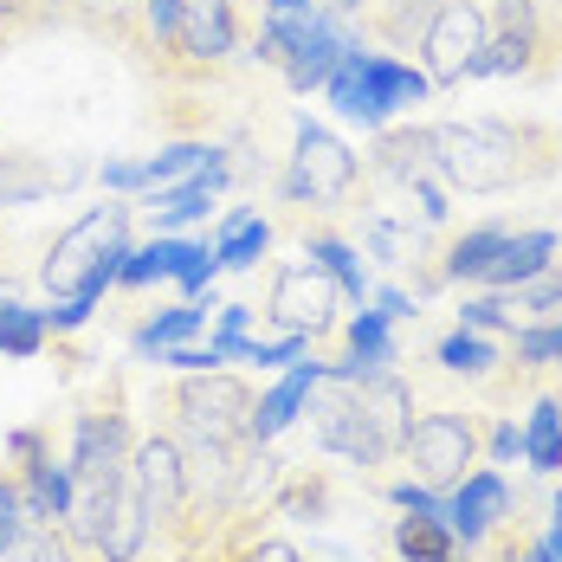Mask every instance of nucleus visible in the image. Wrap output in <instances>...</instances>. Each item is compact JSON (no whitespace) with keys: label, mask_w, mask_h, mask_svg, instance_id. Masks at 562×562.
I'll return each instance as SVG.
<instances>
[{"label":"nucleus","mask_w":562,"mask_h":562,"mask_svg":"<svg viewBox=\"0 0 562 562\" xmlns=\"http://www.w3.org/2000/svg\"><path fill=\"white\" fill-rule=\"evenodd\" d=\"M233 562H304L291 543H279V537H252V543H239L233 550Z\"/></svg>","instance_id":"obj_42"},{"label":"nucleus","mask_w":562,"mask_h":562,"mask_svg":"<svg viewBox=\"0 0 562 562\" xmlns=\"http://www.w3.org/2000/svg\"><path fill=\"white\" fill-rule=\"evenodd\" d=\"M175 20H181V0H143V40H149L156 53L175 46Z\"/></svg>","instance_id":"obj_39"},{"label":"nucleus","mask_w":562,"mask_h":562,"mask_svg":"<svg viewBox=\"0 0 562 562\" xmlns=\"http://www.w3.org/2000/svg\"><path fill=\"white\" fill-rule=\"evenodd\" d=\"M233 46H239V13H233V0H181L169 58H181L188 71H214V65L233 58Z\"/></svg>","instance_id":"obj_12"},{"label":"nucleus","mask_w":562,"mask_h":562,"mask_svg":"<svg viewBox=\"0 0 562 562\" xmlns=\"http://www.w3.org/2000/svg\"><path fill=\"white\" fill-rule=\"evenodd\" d=\"M550 259H557V233H505V246H498L492 266H485V284L510 291V284L537 279Z\"/></svg>","instance_id":"obj_22"},{"label":"nucleus","mask_w":562,"mask_h":562,"mask_svg":"<svg viewBox=\"0 0 562 562\" xmlns=\"http://www.w3.org/2000/svg\"><path fill=\"white\" fill-rule=\"evenodd\" d=\"M485 40H492V13H485L479 0H440V13H434L427 33H420L427 85H459V78H472Z\"/></svg>","instance_id":"obj_8"},{"label":"nucleus","mask_w":562,"mask_h":562,"mask_svg":"<svg viewBox=\"0 0 562 562\" xmlns=\"http://www.w3.org/2000/svg\"><path fill=\"white\" fill-rule=\"evenodd\" d=\"M440 175L465 194H505L530 188L562 169V130L537 116H472V123H434Z\"/></svg>","instance_id":"obj_1"},{"label":"nucleus","mask_w":562,"mask_h":562,"mask_svg":"<svg viewBox=\"0 0 562 562\" xmlns=\"http://www.w3.org/2000/svg\"><path fill=\"white\" fill-rule=\"evenodd\" d=\"M498 304H505V317H517V311H557V304H562V272H557V266H543L537 279L510 284Z\"/></svg>","instance_id":"obj_36"},{"label":"nucleus","mask_w":562,"mask_h":562,"mask_svg":"<svg viewBox=\"0 0 562 562\" xmlns=\"http://www.w3.org/2000/svg\"><path fill=\"white\" fill-rule=\"evenodd\" d=\"M91 175L85 156H33V149H13V156H0V207H33V201H46V194H65V188H78Z\"/></svg>","instance_id":"obj_15"},{"label":"nucleus","mask_w":562,"mask_h":562,"mask_svg":"<svg viewBox=\"0 0 562 562\" xmlns=\"http://www.w3.org/2000/svg\"><path fill=\"white\" fill-rule=\"evenodd\" d=\"M389 362H394L389 317H382V311H362V317L349 324V362H337L330 375H342V382H362V375H382Z\"/></svg>","instance_id":"obj_23"},{"label":"nucleus","mask_w":562,"mask_h":562,"mask_svg":"<svg viewBox=\"0 0 562 562\" xmlns=\"http://www.w3.org/2000/svg\"><path fill=\"white\" fill-rule=\"evenodd\" d=\"M440 13V0H369V26L389 40V46H414L420 33H427V20Z\"/></svg>","instance_id":"obj_27"},{"label":"nucleus","mask_w":562,"mask_h":562,"mask_svg":"<svg viewBox=\"0 0 562 562\" xmlns=\"http://www.w3.org/2000/svg\"><path fill=\"white\" fill-rule=\"evenodd\" d=\"M58 13H71V20H85V26H98V33H116V40H130V46H149L143 40V0H53Z\"/></svg>","instance_id":"obj_26"},{"label":"nucleus","mask_w":562,"mask_h":562,"mask_svg":"<svg viewBox=\"0 0 562 562\" xmlns=\"http://www.w3.org/2000/svg\"><path fill=\"white\" fill-rule=\"evenodd\" d=\"M266 246H272V226L259 221V214H233L221 233V272H246V266H259L266 259Z\"/></svg>","instance_id":"obj_30"},{"label":"nucleus","mask_w":562,"mask_h":562,"mask_svg":"<svg viewBox=\"0 0 562 562\" xmlns=\"http://www.w3.org/2000/svg\"><path fill=\"white\" fill-rule=\"evenodd\" d=\"M304 252H311V266H317V272H330V279H337L342 297H356V304L369 297V272H362V259H356V246H349V239H337V233H324V226H317V233H304Z\"/></svg>","instance_id":"obj_24"},{"label":"nucleus","mask_w":562,"mask_h":562,"mask_svg":"<svg viewBox=\"0 0 562 562\" xmlns=\"http://www.w3.org/2000/svg\"><path fill=\"white\" fill-rule=\"evenodd\" d=\"M550 543H557V557H562V498H557V537Z\"/></svg>","instance_id":"obj_49"},{"label":"nucleus","mask_w":562,"mask_h":562,"mask_svg":"<svg viewBox=\"0 0 562 562\" xmlns=\"http://www.w3.org/2000/svg\"><path fill=\"white\" fill-rule=\"evenodd\" d=\"M311 427H317V447L342 452V459H375L369 452V427H362V401H356V382H342V375H324L317 389H311Z\"/></svg>","instance_id":"obj_14"},{"label":"nucleus","mask_w":562,"mask_h":562,"mask_svg":"<svg viewBox=\"0 0 562 562\" xmlns=\"http://www.w3.org/2000/svg\"><path fill=\"white\" fill-rule=\"evenodd\" d=\"M201 324H207V304H201V297H194V304H175V311L149 317V324L136 330V356H169L175 342H188Z\"/></svg>","instance_id":"obj_29"},{"label":"nucleus","mask_w":562,"mask_h":562,"mask_svg":"<svg viewBox=\"0 0 562 562\" xmlns=\"http://www.w3.org/2000/svg\"><path fill=\"white\" fill-rule=\"evenodd\" d=\"M337 304L342 291L330 272H317V266H284L279 279H272V324H284V337H330L337 330Z\"/></svg>","instance_id":"obj_10"},{"label":"nucleus","mask_w":562,"mask_h":562,"mask_svg":"<svg viewBox=\"0 0 562 562\" xmlns=\"http://www.w3.org/2000/svg\"><path fill=\"white\" fill-rule=\"evenodd\" d=\"M524 459H530L537 472H557L562 465V401H537L530 434H524Z\"/></svg>","instance_id":"obj_35"},{"label":"nucleus","mask_w":562,"mask_h":562,"mask_svg":"<svg viewBox=\"0 0 562 562\" xmlns=\"http://www.w3.org/2000/svg\"><path fill=\"white\" fill-rule=\"evenodd\" d=\"M362 181V162L342 149L330 130L317 123H297V149H291V175H284V194L291 201H311V207H337L356 194Z\"/></svg>","instance_id":"obj_7"},{"label":"nucleus","mask_w":562,"mask_h":562,"mask_svg":"<svg viewBox=\"0 0 562 562\" xmlns=\"http://www.w3.org/2000/svg\"><path fill=\"white\" fill-rule=\"evenodd\" d=\"M407 459H414V479L434 492V485H459L465 479V465L479 459V434L459 420V414H420L414 427H407Z\"/></svg>","instance_id":"obj_11"},{"label":"nucleus","mask_w":562,"mask_h":562,"mask_svg":"<svg viewBox=\"0 0 562 562\" xmlns=\"http://www.w3.org/2000/svg\"><path fill=\"white\" fill-rule=\"evenodd\" d=\"M324 375H330V362H291V375H284V382L266 394L259 407H252V440H266V447H272L284 427L297 420V407L311 401V389H317Z\"/></svg>","instance_id":"obj_20"},{"label":"nucleus","mask_w":562,"mask_h":562,"mask_svg":"<svg viewBox=\"0 0 562 562\" xmlns=\"http://www.w3.org/2000/svg\"><path fill=\"white\" fill-rule=\"evenodd\" d=\"M440 362H447L452 375H485L498 356H492V342L479 337V330H459V337L440 342Z\"/></svg>","instance_id":"obj_37"},{"label":"nucleus","mask_w":562,"mask_h":562,"mask_svg":"<svg viewBox=\"0 0 562 562\" xmlns=\"http://www.w3.org/2000/svg\"><path fill=\"white\" fill-rule=\"evenodd\" d=\"M356 53V33L342 26L330 7H304V13H272V26L259 33V58L279 65L291 91H324V78L337 71V58Z\"/></svg>","instance_id":"obj_3"},{"label":"nucleus","mask_w":562,"mask_h":562,"mask_svg":"<svg viewBox=\"0 0 562 562\" xmlns=\"http://www.w3.org/2000/svg\"><path fill=\"white\" fill-rule=\"evenodd\" d=\"M194 259V246L188 239H149L143 252H123V266H116V284H149V279H181V266Z\"/></svg>","instance_id":"obj_25"},{"label":"nucleus","mask_w":562,"mask_h":562,"mask_svg":"<svg viewBox=\"0 0 562 562\" xmlns=\"http://www.w3.org/2000/svg\"><path fill=\"white\" fill-rule=\"evenodd\" d=\"M214 272H221V252H214V246H194V259L181 266V291H188V297H201V291L214 284Z\"/></svg>","instance_id":"obj_41"},{"label":"nucleus","mask_w":562,"mask_h":562,"mask_svg":"<svg viewBox=\"0 0 562 562\" xmlns=\"http://www.w3.org/2000/svg\"><path fill=\"white\" fill-rule=\"evenodd\" d=\"M375 175L407 188L420 201V221H447V188H440V156H434V130H382L375 143Z\"/></svg>","instance_id":"obj_9"},{"label":"nucleus","mask_w":562,"mask_h":562,"mask_svg":"<svg viewBox=\"0 0 562 562\" xmlns=\"http://www.w3.org/2000/svg\"><path fill=\"white\" fill-rule=\"evenodd\" d=\"M517 362H524V369L562 362V324H530V330H517Z\"/></svg>","instance_id":"obj_38"},{"label":"nucleus","mask_w":562,"mask_h":562,"mask_svg":"<svg viewBox=\"0 0 562 562\" xmlns=\"http://www.w3.org/2000/svg\"><path fill=\"white\" fill-rule=\"evenodd\" d=\"M394 550H401L407 562H452V524L447 517H420V510H407L401 530H394Z\"/></svg>","instance_id":"obj_28"},{"label":"nucleus","mask_w":562,"mask_h":562,"mask_svg":"<svg viewBox=\"0 0 562 562\" xmlns=\"http://www.w3.org/2000/svg\"><path fill=\"white\" fill-rule=\"evenodd\" d=\"M510 226H479V233H465V239H452L447 246V266H440V279H485V266H492V252L505 246Z\"/></svg>","instance_id":"obj_32"},{"label":"nucleus","mask_w":562,"mask_h":562,"mask_svg":"<svg viewBox=\"0 0 562 562\" xmlns=\"http://www.w3.org/2000/svg\"><path fill=\"white\" fill-rule=\"evenodd\" d=\"M498 510H505V479L498 472H472V479H459V498L447 505V524H452V537L479 543L498 524Z\"/></svg>","instance_id":"obj_21"},{"label":"nucleus","mask_w":562,"mask_h":562,"mask_svg":"<svg viewBox=\"0 0 562 562\" xmlns=\"http://www.w3.org/2000/svg\"><path fill=\"white\" fill-rule=\"evenodd\" d=\"M53 537H58V524H33V530H20L0 550V562H53Z\"/></svg>","instance_id":"obj_40"},{"label":"nucleus","mask_w":562,"mask_h":562,"mask_svg":"<svg viewBox=\"0 0 562 562\" xmlns=\"http://www.w3.org/2000/svg\"><path fill=\"white\" fill-rule=\"evenodd\" d=\"M46 13H58L53 0H0V20L20 33V26H33V20H46Z\"/></svg>","instance_id":"obj_44"},{"label":"nucleus","mask_w":562,"mask_h":562,"mask_svg":"<svg viewBox=\"0 0 562 562\" xmlns=\"http://www.w3.org/2000/svg\"><path fill=\"white\" fill-rule=\"evenodd\" d=\"M284 492V459L266 440H246V452H233V485H226V517H252V510L279 505Z\"/></svg>","instance_id":"obj_18"},{"label":"nucleus","mask_w":562,"mask_h":562,"mask_svg":"<svg viewBox=\"0 0 562 562\" xmlns=\"http://www.w3.org/2000/svg\"><path fill=\"white\" fill-rule=\"evenodd\" d=\"M169 414L181 434H201V440H221V447H246L252 440V389L226 369H188L169 394Z\"/></svg>","instance_id":"obj_5"},{"label":"nucleus","mask_w":562,"mask_h":562,"mask_svg":"<svg viewBox=\"0 0 562 562\" xmlns=\"http://www.w3.org/2000/svg\"><path fill=\"white\" fill-rule=\"evenodd\" d=\"M130 414L116 407H91V414H78V440H71V479L78 485H98V479H116V472H130Z\"/></svg>","instance_id":"obj_13"},{"label":"nucleus","mask_w":562,"mask_h":562,"mask_svg":"<svg viewBox=\"0 0 562 562\" xmlns=\"http://www.w3.org/2000/svg\"><path fill=\"white\" fill-rule=\"evenodd\" d=\"M214 156H221V149H207V143H169L162 156H149V162H136V169H143V188H169L181 175H201Z\"/></svg>","instance_id":"obj_34"},{"label":"nucleus","mask_w":562,"mask_h":562,"mask_svg":"<svg viewBox=\"0 0 562 562\" xmlns=\"http://www.w3.org/2000/svg\"><path fill=\"white\" fill-rule=\"evenodd\" d=\"M130 479L143 485L149 505V530H169L181 543H201V524L188 510V465H181V440L175 434H149L130 452Z\"/></svg>","instance_id":"obj_6"},{"label":"nucleus","mask_w":562,"mask_h":562,"mask_svg":"<svg viewBox=\"0 0 562 562\" xmlns=\"http://www.w3.org/2000/svg\"><path fill=\"white\" fill-rule=\"evenodd\" d=\"M492 452H498V459H510V452H524V434H517V427H498V440H492Z\"/></svg>","instance_id":"obj_46"},{"label":"nucleus","mask_w":562,"mask_h":562,"mask_svg":"<svg viewBox=\"0 0 562 562\" xmlns=\"http://www.w3.org/2000/svg\"><path fill=\"white\" fill-rule=\"evenodd\" d=\"M46 311H26V304H0V356H40L46 349Z\"/></svg>","instance_id":"obj_33"},{"label":"nucleus","mask_w":562,"mask_h":562,"mask_svg":"<svg viewBox=\"0 0 562 562\" xmlns=\"http://www.w3.org/2000/svg\"><path fill=\"white\" fill-rule=\"evenodd\" d=\"M362 246H369V259H382V266H407V259H420V226L369 214V221H362Z\"/></svg>","instance_id":"obj_31"},{"label":"nucleus","mask_w":562,"mask_h":562,"mask_svg":"<svg viewBox=\"0 0 562 562\" xmlns=\"http://www.w3.org/2000/svg\"><path fill=\"white\" fill-rule=\"evenodd\" d=\"M272 13H304V7H317V0H266Z\"/></svg>","instance_id":"obj_47"},{"label":"nucleus","mask_w":562,"mask_h":562,"mask_svg":"<svg viewBox=\"0 0 562 562\" xmlns=\"http://www.w3.org/2000/svg\"><path fill=\"white\" fill-rule=\"evenodd\" d=\"M130 214H136L130 201H104V207L78 214V221L53 239V252H46V266H40V284H46L53 297H104L116 284L123 252H130Z\"/></svg>","instance_id":"obj_2"},{"label":"nucleus","mask_w":562,"mask_h":562,"mask_svg":"<svg viewBox=\"0 0 562 562\" xmlns=\"http://www.w3.org/2000/svg\"><path fill=\"white\" fill-rule=\"evenodd\" d=\"M246 324H252V304H226L221 311V337H246Z\"/></svg>","instance_id":"obj_45"},{"label":"nucleus","mask_w":562,"mask_h":562,"mask_svg":"<svg viewBox=\"0 0 562 562\" xmlns=\"http://www.w3.org/2000/svg\"><path fill=\"white\" fill-rule=\"evenodd\" d=\"M221 181H226V156H214L207 169L188 175L181 188H149V201H143V207H149V221L162 226V233H169V226H188V221H207V207H214Z\"/></svg>","instance_id":"obj_19"},{"label":"nucleus","mask_w":562,"mask_h":562,"mask_svg":"<svg viewBox=\"0 0 562 562\" xmlns=\"http://www.w3.org/2000/svg\"><path fill=\"white\" fill-rule=\"evenodd\" d=\"M324 91H330V104L342 116H356V123H389V111L401 104H420L427 98V71H414V65H401V58H382V53H342L337 71L324 78Z\"/></svg>","instance_id":"obj_4"},{"label":"nucleus","mask_w":562,"mask_h":562,"mask_svg":"<svg viewBox=\"0 0 562 562\" xmlns=\"http://www.w3.org/2000/svg\"><path fill=\"white\" fill-rule=\"evenodd\" d=\"M356 401H362V427H369V452L389 459V452L407 447V427H414V401H407V382L382 369V375H362L356 382Z\"/></svg>","instance_id":"obj_16"},{"label":"nucleus","mask_w":562,"mask_h":562,"mask_svg":"<svg viewBox=\"0 0 562 562\" xmlns=\"http://www.w3.org/2000/svg\"><path fill=\"white\" fill-rule=\"evenodd\" d=\"M149 550V505L143 485L130 472L111 479V505H104V530H98V562H143Z\"/></svg>","instance_id":"obj_17"},{"label":"nucleus","mask_w":562,"mask_h":562,"mask_svg":"<svg viewBox=\"0 0 562 562\" xmlns=\"http://www.w3.org/2000/svg\"><path fill=\"white\" fill-rule=\"evenodd\" d=\"M330 13H369V0H324Z\"/></svg>","instance_id":"obj_48"},{"label":"nucleus","mask_w":562,"mask_h":562,"mask_svg":"<svg viewBox=\"0 0 562 562\" xmlns=\"http://www.w3.org/2000/svg\"><path fill=\"white\" fill-rule=\"evenodd\" d=\"M459 324H465V330H498V324H505V304H498V297H465Z\"/></svg>","instance_id":"obj_43"}]
</instances>
